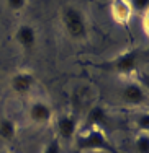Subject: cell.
Wrapping results in <instances>:
<instances>
[{"label":"cell","instance_id":"obj_5","mask_svg":"<svg viewBox=\"0 0 149 153\" xmlns=\"http://www.w3.org/2000/svg\"><path fill=\"white\" fill-rule=\"evenodd\" d=\"M79 129V117L74 112H64L54 119V132L57 140L71 142L77 135Z\"/></svg>","mask_w":149,"mask_h":153},{"label":"cell","instance_id":"obj_10","mask_svg":"<svg viewBox=\"0 0 149 153\" xmlns=\"http://www.w3.org/2000/svg\"><path fill=\"white\" fill-rule=\"evenodd\" d=\"M110 13L115 23L118 25H126L133 15V10L129 7L128 0H111L110 3Z\"/></svg>","mask_w":149,"mask_h":153},{"label":"cell","instance_id":"obj_11","mask_svg":"<svg viewBox=\"0 0 149 153\" xmlns=\"http://www.w3.org/2000/svg\"><path fill=\"white\" fill-rule=\"evenodd\" d=\"M17 132L18 127L17 122L13 121L12 117H2L0 119V138L5 142H13L17 138Z\"/></svg>","mask_w":149,"mask_h":153},{"label":"cell","instance_id":"obj_8","mask_svg":"<svg viewBox=\"0 0 149 153\" xmlns=\"http://www.w3.org/2000/svg\"><path fill=\"white\" fill-rule=\"evenodd\" d=\"M15 41L23 51L31 52L38 42V31L31 25H20L15 31Z\"/></svg>","mask_w":149,"mask_h":153},{"label":"cell","instance_id":"obj_9","mask_svg":"<svg viewBox=\"0 0 149 153\" xmlns=\"http://www.w3.org/2000/svg\"><path fill=\"white\" fill-rule=\"evenodd\" d=\"M108 124H110V114H108V111L105 106H102V104H93V106L87 111V117H85L87 129L103 130Z\"/></svg>","mask_w":149,"mask_h":153},{"label":"cell","instance_id":"obj_7","mask_svg":"<svg viewBox=\"0 0 149 153\" xmlns=\"http://www.w3.org/2000/svg\"><path fill=\"white\" fill-rule=\"evenodd\" d=\"M35 85H36V76H35V74H31L28 70H18L10 78V88H12V91L20 94V96H25V94L31 93Z\"/></svg>","mask_w":149,"mask_h":153},{"label":"cell","instance_id":"obj_1","mask_svg":"<svg viewBox=\"0 0 149 153\" xmlns=\"http://www.w3.org/2000/svg\"><path fill=\"white\" fill-rule=\"evenodd\" d=\"M144 57H146V52L143 49H139V47H134V49L120 52L113 59L95 64V67L100 68V70L110 72V74H116L120 76H129L139 68V64L143 62Z\"/></svg>","mask_w":149,"mask_h":153},{"label":"cell","instance_id":"obj_14","mask_svg":"<svg viewBox=\"0 0 149 153\" xmlns=\"http://www.w3.org/2000/svg\"><path fill=\"white\" fill-rule=\"evenodd\" d=\"M129 2V7H131L133 12L136 13H147V8H149V0H128Z\"/></svg>","mask_w":149,"mask_h":153},{"label":"cell","instance_id":"obj_3","mask_svg":"<svg viewBox=\"0 0 149 153\" xmlns=\"http://www.w3.org/2000/svg\"><path fill=\"white\" fill-rule=\"evenodd\" d=\"M61 23L72 41H85L89 38V23L85 15L74 5H66L61 12Z\"/></svg>","mask_w":149,"mask_h":153},{"label":"cell","instance_id":"obj_12","mask_svg":"<svg viewBox=\"0 0 149 153\" xmlns=\"http://www.w3.org/2000/svg\"><path fill=\"white\" fill-rule=\"evenodd\" d=\"M134 150L136 153H149V132H138L134 138Z\"/></svg>","mask_w":149,"mask_h":153},{"label":"cell","instance_id":"obj_16","mask_svg":"<svg viewBox=\"0 0 149 153\" xmlns=\"http://www.w3.org/2000/svg\"><path fill=\"white\" fill-rule=\"evenodd\" d=\"M26 2L28 0H5L8 10H12V12H21L26 7Z\"/></svg>","mask_w":149,"mask_h":153},{"label":"cell","instance_id":"obj_6","mask_svg":"<svg viewBox=\"0 0 149 153\" xmlns=\"http://www.w3.org/2000/svg\"><path fill=\"white\" fill-rule=\"evenodd\" d=\"M28 117L33 124H38V126H46L53 121L54 112L53 108L48 101L44 100H33L28 106Z\"/></svg>","mask_w":149,"mask_h":153},{"label":"cell","instance_id":"obj_15","mask_svg":"<svg viewBox=\"0 0 149 153\" xmlns=\"http://www.w3.org/2000/svg\"><path fill=\"white\" fill-rule=\"evenodd\" d=\"M41 153H62V147H61V142L57 140L56 137L53 138V140L49 142L48 145H46L44 148H43Z\"/></svg>","mask_w":149,"mask_h":153},{"label":"cell","instance_id":"obj_4","mask_svg":"<svg viewBox=\"0 0 149 153\" xmlns=\"http://www.w3.org/2000/svg\"><path fill=\"white\" fill-rule=\"evenodd\" d=\"M120 100L131 108L146 106L147 103V91L139 82L136 80H126L120 88Z\"/></svg>","mask_w":149,"mask_h":153},{"label":"cell","instance_id":"obj_2","mask_svg":"<svg viewBox=\"0 0 149 153\" xmlns=\"http://www.w3.org/2000/svg\"><path fill=\"white\" fill-rule=\"evenodd\" d=\"M75 153L85 152H103V153H120L118 148L108 140L105 130L100 129H87L85 132L75 135Z\"/></svg>","mask_w":149,"mask_h":153},{"label":"cell","instance_id":"obj_13","mask_svg":"<svg viewBox=\"0 0 149 153\" xmlns=\"http://www.w3.org/2000/svg\"><path fill=\"white\" fill-rule=\"evenodd\" d=\"M134 127L138 129V132H149V114L146 111L138 112L134 116Z\"/></svg>","mask_w":149,"mask_h":153}]
</instances>
